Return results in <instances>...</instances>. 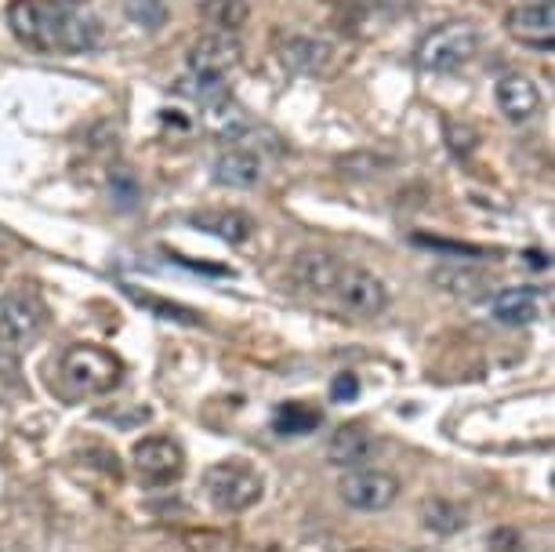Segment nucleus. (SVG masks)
<instances>
[{"instance_id":"1","label":"nucleus","mask_w":555,"mask_h":552,"mask_svg":"<svg viewBox=\"0 0 555 552\" xmlns=\"http://www.w3.org/2000/svg\"><path fill=\"white\" fill-rule=\"evenodd\" d=\"M62 385L73 389L77 397H99V393L117 389L124 378V363L117 352L91 346V342H77L59 357Z\"/></svg>"},{"instance_id":"2","label":"nucleus","mask_w":555,"mask_h":552,"mask_svg":"<svg viewBox=\"0 0 555 552\" xmlns=\"http://www.w3.org/2000/svg\"><path fill=\"white\" fill-rule=\"evenodd\" d=\"M204 495L222 513H247L266 495V480L244 458H225V462H215L204 473Z\"/></svg>"},{"instance_id":"3","label":"nucleus","mask_w":555,"mask_h":552,"mask_svg":"<svg viewBox=\"0 0 555 552\" xmlns=\"http://www.w3.org/2000/svg\"><path fill=\"white\" fill-rule=\"evenodd\" d=\"M479 51V29L465 18L428 29L417 44V66L425 73H454Z\"/></svg>"},{"instance_id":"4","label":"nucleus","mask_w":555,"mask_h":552,"mask_svg":"<svg viewBox=\"0 0 555 552\" xmlns=\"http://www.w3.org/2000/svg\"><path fill=\"white\" fill-rule=\"evenodd\" d=\"M323 298H331L341 312L360 317V320L378 317V312H385V306H389V291H385L382 280L374 277L371 269H360L349 262L341 266V273L334 277V284L327 287Z\"/></svg>"},{"instance_id":"5","label":"nucleus","mask_w":555,"mask_h":552,"mask_svg":"<svg viewBox=\"0 0 555 552\" xmlns=\"http://www.w3.org/2000/svg\"><path fill=\"white\" fill-rule=\"evenodd\" d=\"M48 324L44 301L29 291H8L0 298V349L23 352L40 338V331Z\"/></svg>"},{"instance_id":"6","label":"nucleus","mask_w":555,"mask_h":552,"mask_svg":"<svg viewBox=\"0 0 555 552\" xmlns=\"http://www.w3.org/2000/svg\"><path fill=\"white\" fill-rule=\"evenodd\" d=\"M338 495L356 513H385L400 498V480L385 468H349L338 480Z\"/></svg>"},{"instance_id":"7","label":"nucleus","mask_w":555,"mask_h":552,"mask_svg":"<svg viewBox=\"0 0 555 552\" xmlns=\"http://www.w3.org/2000/svg\"><path fill=\"white\" fill-rule=\"evenodd\" d=\"M59 23L62 12L44 4V0H12L8 4V26H12L15 40L34 51L59 48Z\"/></svg>"},{"instance_id":"8","label":"nucleus","mask_w":555,"mask_h":552,"mask_svg":"<svg viewBox=\"0 0 555 552\" xmlns=\"http://www.w3.org/2000/svg\"><path fill=\"white\" fill-rule=\"evenodd\" d=\"M131 465L145 476V484H171L182 476L185 451L171 436L153 433V436H142V440L131 447Z\"/></svg>"},{"instance_id":"9","label":"nucleus","mask_w":555,"mask_h":552,"mask_svg":"<svg viewBox=\"0 0 555 552\" xmlns=\"http://www.w3.org/2000/svg\"><path fill=\"white\" fill-rule=\"evenodd\" d=\"M508 37L522 48L548 51L555 44V4L552 0H527L505 15Z\"/></svg>"},{"instance_id":"10","label":"nucleus","mask_w":555,"mask_h":552,"mask_svg":"<svg viewBox=\"0 0 555 552\" xmlns=\"http://www.w3.org/2000/svg\"><path fill=\"white\" fill-rule=\"evenodd\" d=\"M240 59H244V44L236 40V34L215 29V34L193 40L185 66H190V73H201V77H225L229 69L240 66Z\"/></svg>"},{"instance_id":"11","label":"nucleus","mask_w":555,"mask_h":552,"mask_svg":"<svg viewBox=\"0 0 555 552\" xmlns=\"http://www.w3.org/2000/svg\"><path fill=\"white\" fill-rule=\"evenodd\" d=\"M280 62L298 73V77H323L334 62V51L327 40L306 37V34H287L280 40Z\"/></svg>"},{"instance_id":"12","label":"nucleus","mask_w":555,"mask_h":552,"mask_svg":"<svg viewBox=\"0 0 555 552\" xmlns=\"http://www.w3.org/2000/svg\"><path fill=\"white\" fill-rule=\"evenodd\" d=\"M494 99H498V110L516 124L530 120L533 113L541 110V91L530 77H522V73H505L494 88Z\"/></svg>"},{"instance_id":"13","label":"nucleus","mask_w":555,"mask_h":552,"mask_svg":"<svg viewBox=\"0 0 555 552\" xmlns=\"http://www.w3.org/2000/svg\"><path fill=\"white\" fill-rule=\"evenodd\" d=\"M341 266H345V258L312 247V252H301L291 258V277H295L298 287L312 291V295H327V287L334 284V277L341 273Z\"/></svg>"},{"instance_id":"14","label":"nucleus","mask_w":555,"mask_h":552,"mask_svg":"<svg viewBox=\"0 0 555 552\" xmlns=\"http://www.w3.org/2000/svg\"><path fill=\"white\" fill-rule=\"evenodd\" d=\"M374 451H378V440H374V433L360 422L338 425L327 444V458L334 465H360L363 458H371Z\"/></svg>"},{"instance_id":"15","label":"nucleus","mask_w":555,"mask_h":552,"mask_svg":"<svg viewBox=\"0 0 555 552\" xmlns=\"http://www.w3.org/2000/svg\"><path fill=\"white\" fill-rule=\"evenodd\" d=\"M490 312H494L498 324L527 328V324L538 320V312H541V291L538 287H505L494 298Z\"/></svg>"},{"instance_id":"16","label":"nucleus","mask_w":555,"mask_h":552,"mask_svg":"<svg viewBox=\"0 0 555 552\" xmlns=\"http://www.w3.org/2000/svg\"><path fill=\"white\" fill-rule=\"evenodd\" d=\"M215 182L229 185V190H255L261 182V161L250 150H225L215 161Z\"/></svg>"},{"instance_id":"17","label":"nucleus","mask_w":555,"mask_h":552,"mask_svg":"<svg viewBox=\"0 0 555 552\" xmlns=\"http://www.w3.org/2000/svg\"><path fill=\"white\" fill-rule=\"evenodd\" d=\"M193 229H204V233L222 236L225 244H244L255 233V222L244 211H211V215H193L190 218Z\"/></svg>"},{"instance_id":"18","label":"nucleus","mask_w":555,"mask_h":552,"mask_svg":"<svg viewBox=\"0 0 555 552\" xmlns=\"http://www.w3.org/2000/svg\"><path fill=\"white\" fill-rule=\"evenodd\" d=\"M102 40V23L88 15H73V12H62V23H59V51H91Z\"/></svg>"},{"instance_id":"19","label":"nucleus","mask_w":555,"mask_h":552,"mask_svg":"<svg viewBox=\"0 0 555 552\" xmlns=\"http://www.w3.org/2000/svg\"><path fill=\"white\" fill-rule=\"evenodd\" d=\"M422 524L433 530V535L450 538V535H457V530L468 524V516L461 513L454 502H443V498H428L425 509H422Z\"/></svg>"},{"instance_id":"20","label":"nucleus","mask_w":555,"mask_h":552,"mask_svg":"<svg viewBox=\"0 0 555 552\" xmlns=\"http://www.w3.org/2000/svg\"><path fill=\"white\" fill-rule=\"evenodd\" d=\"M201 12L215 29H222V34H236V29L247 23L250 8H247V0H204Z\"/></svg>"},{"instance_id":"21","label":"nucleus","mask_w":555,"mask_h":552,"mask_svg":"<svg viewBox=\"0 0 555 552\" xmlns=\"http://www.w3.org/2000/svg\"><path fill=\"white\" fill-rule=\"evenodd\" d=\"M128 295H131L134 301H142V306L150 309V312H156V317L175 320V324H204V317H201V312H193V309L178 306V301H171V298L145 295V291H139V287H128Z\"/></svg>"},{"instance_id":"22","label":"nucleus","mask_w":555,"mask_h":552,"mask_svg":"<svg viewBox=\"0 0 555 552\" xmlns=\"http://www.w3.org/2000/svg\"><path fill=\"white\" fill-rule=\"evenodd\" d=\"M320 425V411L301 408V403H284L276 414V433L284 436H298V433H312Z\"/></svg>"},{"instance_id":"23","label":"nucleus","mask_w":555,"mask_h":552,"mask_svg":"<svg viewBox=\"0 0 555 552\" xmlns=\"http://www.w3.org/2000/svg\"><path fill=\"white\" fill-rule=\"evenodd\" d=\"M124 15L142 29L167 26V0H124Z\"/></svg>"},{"instance_id":"24","label":"nucleus","mask_w":555,"mask_h":552,"mask_svg":"<svg viewBox=\"0 0 555 552\" xmlns=\"http://www.w3.org/2000/svg\"><path fill=\"white\" fill-rule=\"evenodd\" d=\"M436 277V284L450 291V295H479L483 291V277L479 273H461V269H439Z\"/></svg>"},{"instance_id":"25","label":"nucleus","mask_w":555,"mask_h":552,"mask_svg":"<svg viewBox=\"0 0 555 552\" xmlns=\"http://www.w3.org/2000/svg\"><path fill=\"white\" fill-rule=\"evenodd\" d=\"M414 244H425V247H433V252L465 255V258H483V255H487L483 247H473V244H457V241H439V236H428V233H414Z\"/></svg>"},{"instance_id":"26","label":"nucleus","mask_w":555,"mask_h":552,"mask_svg":"<svg viewBox=\"0 0 555 552\" xmlns=\"http://www.w3.org/2000/svg\"><path fill=\"white\" fill-rule=\"evenodd\" d=\"M447 145L454 153L468 156L479 145V134H476V128H468V124H447Z\"/></svg>"},{"instance_id":"27","label":"nucleus","mask_w":555,"mask_h":552,"mask_svg":"<svg viewBox=\"0 0 555 552\" xmlns=\"http://www.w3.org/2000/svg\"><path fill=\"white\" fill-rule=\"evenodd\" d=\"M360 397V378H356L352 371H341L338 378L331 382V400L334 403H352Z\"/></svg>"},{"instance_id":"28","label":"nucleus","mask_w":555,"mask_h":552,"mask_svg":"<svg viewBox=\"0 0 555 552\" xmlns=\"http://www.w3.org/2000/svg\"><path fill=\"white\" fill-rule=\"evenodd\" d=\"M8 374H15V352L0 349V378H8Z\"/></svg>"},{"instance_id":"29","label":"nucleus","mask_w":555,"mask_h":552,"mask_svg":"<svg viewBox=\"0 0 555 552\" xmlns=\"http://www.w3.org/2000/svg\"><path fill=\"white\" fill-rule=\"evenodd\" d=\"M44 4H51V8H59V12H69V8H77V4H83V0H44Z\"/></svg>"}]
</instances>
